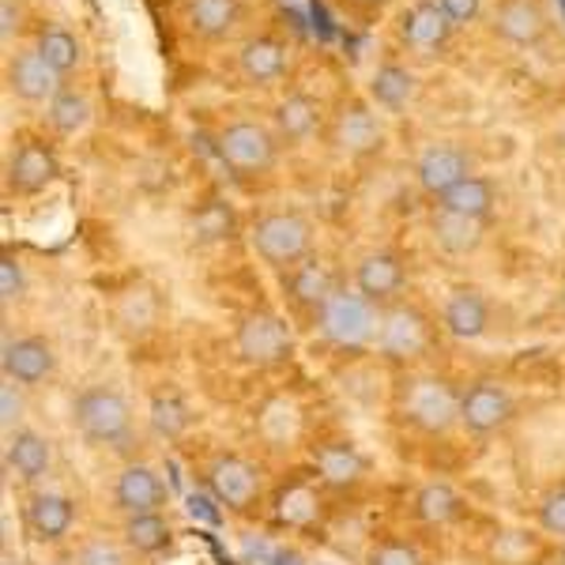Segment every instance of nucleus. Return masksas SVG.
<instances>
[{
    "label": "nucleus",
    "instance_id": "nucleus-1",
    "mask_svg": "<svg viewBox=\"0 0 565 565\" xmlns=\"http://www.w3.org/2000/svg\"><path fill=\"white\" fill-rule=\"evenodd\" d=\"M72 426L98 449H121L132 434V407L117 388L87 385L72 399Z\"/></svg>",
    "mask_w": 565,
    "mask_h": 565
},
{
    "label": "nucleus",
    "instance_id": "nucleus-2",
    "mask_svg": "<svg viewBox=\"0 0 565 565\" xmlns=\"http://www.w3.org/2000/svg\"><path fill=\"white\" fill-rule=\"evenodd\" d=\"M253 249L271 268H295L309 257V242H313V226L298 212H268L253 223L249 234Z\"/></svg>",
    "mask_w": 565,
    "mask_h": 565
},
{
    "label": "nucleus",
    "instance_id": "nucleus-3",
    "mask_svg": "<svg viewBox=\"0 0 565 565\" xmlns=\"http://www.w3.org/2000/svg\"><path fill=\"white\" fill-rule=\"evenodd\" d=\"M399 415L426 434H445L460 423V392L441 377H415L399 392Z\"/></svg>",
    "mask_w": 565,
    "mask_h": 565
},
{
    "label": "nucleus",
    "instance_id": "nucleus-4",
    "mask_svg": "<svg viewBox=\"0 0 565 565\" xmlns=\"http://www.w3.org/2000/svg\"><path fill=\"white\" fill-rule=\"evenodd\" d=\"M234 348H238L242 362H249V366H279L295 351V335H290V324L279 313L253 309L234 328Z\"/></svg>",
    "mask_w": 565,
    "mask_h": 565
},
{
    "label": "nucleus",
    "instance_id": "nucleus-5",
    "mask_svg": "<svg viewBox=\"0 0 565 565\" xmlns=\"http://www.w3.org/2000/svg\"><path fill=\"white\" fill-rule=\"evenodd\" d=\"M215 151L234 174H268L276 167L279 136L257 121H231L218 132Z\"/></svg>",
    "mask_w": 565,
    "mask_h": 565
},
{
    "label": "nucleus",
    "instance_id": "nucleus-6",
    "mask_svg": "<svg viewBox=\"0 0 565 565\" xmlns=\"http://www.w3.org/2000/svg\"><path fill=\"white\" fill-rule=\"evenodd\" d=\"M321 335L335 348H362L377 335V317H373V302L362 295H348V290H335L332 298L317 313Z\"/></svg>",
    "mask_w": 565,
    "mask_h": 565
},
{
    "label": "nucleus",
    "instance_id": "nucleus-7",
    "mask_svg": "<svg viewBox=\"0 0 565 565\" xmlns=\"http://www.w3.org/2000/svg\"><path fill=\"white\" fill-rule=\"evenodd\" d=\"M516 415V404L505 385L498 381H476L468 392H460V426L476 437H490L505 430Z\"/></svg>",
    "mask_w": 565,
    "mask_h": 565
},
{
    "label": "nucleus",
    "instance_id": "nucleus-8",
    "mask_svg": "<svg viewBox=\"0 0 565 565\" xmlns=\"http://www.w3.org/2000/svg\"><path fill=\"white\" fill-rule=\"evenodd\" d=\"M207 490H212V498L223 509H234V513H242V509H249L253 501H257V494H260L257 463H249L245 457H234V452H226V457H218L212 468H207Z\"/></svg>",
    "mask_w": 565,
    "mask_h": 565
},
{
    "label": "nucleus",
    "instance_id": "nucleus-9",
    "mask_svg": "<svg viewBox=\"0 0 565 565\" xmlns=\"http://www.w3.org/2000/svg\"><path fill=\"white\" fill-rule=\"evenodd\" d=\"M377 343H381V354L392 362L418 359V354L430 348V328H426V317L412 306L388 309L377 324Z\"/></svg>",
    "mask_w": 565,
    "mask_h": 565
},
{
    "label": "nucleus",
    "instance_id": "nucleus-10",
    "mask_svg": "<svg viewBox=\"0 0 565 565\" xmlns=\"http://www.w3.org/2000/svg\"><path fill=\"white\" fill-rule=\"evenodd\" d=\"M0 370L4 381H15L23 388H34L57 370V354H53L50 340L42 335H20V340H8L4 354H0Z\"/></svg>",
    "mask_w": 565,
    "mask_h": 565
},
{
    "label": "nucleus",
    "instance_id": "nucleus-11",
    "mask_svg": "<svg viewBox=\"0 0 565 565\" xmlns=\"http://www.w3.org/2000/svg\"><path fill=\"white\" fill-rule=\"evenodd\" d=\"M167 501H170L167 482H162L159 471L148 468V463H129V468H125L114 482V505L121 509L125 516L162 513Z\"/></svg>",
    "mask_w": 565,
    "mask_h": 565
},
{
    "label": "nucleus",
    "instance_id": "nucleus-12",
    "mask_svg": "<svg viewBox=\"0 0 565 565\" xmlns=\"http://www.w3.org/2000/svg\"><path fill=\"white\" fill-rule=\"evenodd\" d=\"M57 174H61L57 154L39 140H23L12 151V159H8V189L20 196H34L42 189H50Z\"/></svg>",
    "mask_w": 565,
    "mask_h": 565
},
{
    "label": "nucleus",
    "instance_id": "nucleus-13",
    "mask_svg": "<svg viewBox=\"0 0 565 565\" xmlns=\"http://www.w3.org/2000/svg\"><path fill=\"white\" fill-rule=\"evenodd\" d=\"M415 174L426 193L441 200L449 189H457L463 178H471V162H468V154L460 148H452V143H434V148H426L418 154Z\"/></svg>",
    "mask_w": 565,
    "mask_h": 565
},
{
    "label": "nucleus",
    "instance_id": "nucleus-14",
    "mask_svg": "<svg viewBox=\"0 0 565 565\" xmlns=\"http://www.w3.org/2000/svg\"><path fill=\"white\" fill-rule=\"evenodd\" d=\"M57 79L61 76L45 65L39 50H23L8 61V90H12L20 103H31V106L45 103L50 106V98L57 95Z\"/></svg>",
    "mask_w": 565,
    "mask_h": 565
},
{
    "label": "nucleus",
    "instance_id": "nucleus-15",
    "mask_svg": "<svg viewBox=\"0 0 565 565\" xmlns=\"http://www.w3.org/2000/svg\"><path fill=\"white\" fill-rule=\"evenodd\" d=\"M23 521L39 543H57L76 524V505L65 494H34L23 509Z\"/></svg>",
    "mask_w": 565,
    "mask_h": 565
},
{
    "label": "nucleus",
    "instance_id": "nucleus-16",
    "mask_svg": "<svg viewBox=\"0 0 565 565\" xmlns=\"http://www.w3.org/2000/svg\"><path fill=\"white\" fill-rule=\"evenodd\" d=\"M404 279H407L404 264H399V257H392V253H366L359 260V268H354V287L373 306L396 298L404 290Z\"/></svg>",
    "mask_w": 565,
    "mask_h": 565
},
{
    "label": "nucleus",
    "instance_id": "nucleus-17",
    "mask_svg": "<svg viewBox=\"0 0 565 565\" xmlns=\"http://www.w3.org/2000/svg\"><path fill=\"white\" fill-rule=\"evenodd\" d=\"M494 31L509 45H540L546 34V12L540 0H501L494 12Z\"/></svg>",
    "mask_w": 565,
    "mask_h": 565
},
{
    "label": "nucleus",
    "instance_id": "nucleus-18",
    "mask_svg": "<svg viewBox=\"0 0 565 565\" xmlns=\"http://www.w3.org/2000/svg\"><path fill=\"white\" fill-rule=\"evenodd\" d=\"M441 324H445V332L457 335V340H479V335H487V328H490L487 298L471 287H457L445 298Z\"/></svg>",
    "mask_w": 565,
    "mask_h": 565
},
{
    "label": "nucleus",
    "instance_id": "nucleus-19",
    "mask_svg": "<svg viewBox=\"0 0 565 565\" xmlns=\"http://www.w3.org/2000/svg\"><path fill=\"white\" fill-rule=\"evenodd\" d=\"M53 463V449L42 434L34 430H12L4 445V468L12 471L20 482H39Z\"/></svg>",
    "mask_w": 565,
    "mask_h": 565
},
{
    "label": "nucleus",
    "instance_id": "nucleus-20",
    "mask_svg": "<svg viewBox=\"0 0 565 565\" xmlns=\"http://www.w3.org/2000/svg\"><path fill=\"white\" fill-rule=\"evenodd\" d=\"M238 72L257 87L276 84V79H282V72H287V45L276 42L271 34H257V39L242 42Z\"/></svg>",
    "mask_w": 565,
    "mask_h": 565
},
{
    "label": "nucleus",
    "instance_id": "nucleus-21",
    "mask_svg": "<svg viewBox=\"0 0 565 565\" xmlns=\"http://www.w3.org/2000/svg\"><path fill=\"white\" fill-rule=\"evenodd\" d=\"M335 143L348 154H370L385 143V129H381L377 114L366 109L362 103H351L335 121Z\"/></svg>",
    "mask_w": 565,
    "mask_h": 565
},
{
    "label": "nucleus",
    "instance_id": "nucleus-22",
    "mask_svg": "<svg viewBox=\"0 0 565 565\" xmlns=\"http://www.w3.org/2000/svg\"><path fill=\"white\" fill-rule=\"evenodd\" d=\"M242 23V0H189V26L204 42H223Z\"/></svg>",
    "mask_w": 565,
    "mask_h": 565
},
{
    "label": "nucleus",
    "instance_id": "nucleus-23",
    "mask_svg": "<svg viewBox=\"0 0 565 565\" xmlns=\"http://www.w3.org/2000/svg\"><path fill=\"white\" fill-rule=\"evenodd\" d=\"M287 287H290V298H295L298 306L317 309V313H321V306L335 295L332 271H328V264L317 260V257H306L302 264H295L290 276H287Z\"/></svg>",
    "mask_w": 565,
    "mask_h": 565
},
{
    "label": "nucleus",
    "instance_id": "nucleus-24",
    "mask_svg": "<svg viewBox=\"0 0 565 565\" xmlns=\"http://www.w3.org/2000/svg\"><path fill=\"white\" fill-rule=\"evenodd\" d=\"M317 476H321L328 487H354L362 476H366V460L354 449L351 441H328L313 452Z\"/></svg>",
    "mask_w": 565,
    "mask_h": 565
},
{
    "label": "nucleus",
    "instance_id": "nucleus-25",
    "mask_svg": "<svg viewBox=\"0 0 565 565\" xmlns=\"http://www.w3.org/2000/svg\"><path fill=\"white\" fill-rule=\"evenodd\" d=\"M452 20L445 15V8L437 0H418L412 12L404 15V39L415 50H437V45L449 42Z\"/></svg>",
    "mask_w": 565,
    "mask_h": 565
},
{
    "label": "nucleus",
    "instance_id": "nucleus-26",
    "mask_svg": "<svg viewBox=\"0 0 565 565\" xmlns=\"http://www.w3.org/2000/svg\"><path fill=\"white\" fill-rule=\"evenodd\" d=\"M482 231H487L482 218L445 212V207H437L434 212V242L441 245L445 253H452V257H468V253H476L482 245Z\"/></svg>",
    "mask_w": 565,
    "mask_h": 565
},
{
    "label": "nucleus",
    "instance_id": "nucleus-27",
    "mask_svg": "<svg viewBox=\"0 0 565 565\" xmlns=\"http://www.w3.org/2000/svg\"><path fill=\"white\" fill-rule=\"evenodd\" d=\"M317 121H321V106L309 95H302V90L287 95L276 106V136L282 143H302L317 129Z\"/></svg>",
    "mask_w": 565,
    "mask_h": 565
},
{
    "label": "nucleus",
    "instance_id": "nucleus-28",
    "mask_svg": "<svg viewBox=\"0 0 565 565\" xmlns=\"http://www.w3.org/2000/svg\"><path fill=\"white\" fill-rule=\"evenodd\" d=\"M494 204H498L494 181L471 174V178H463L457 189H449L437 207H445V212H457V215H468V218H482V223H487V215L494 212Z\"/></svg>",
    "mask_w": 565,
    "mask_h": 565
},
{
    "label": "nucleus",
    "instance_id": "nucleus-29",
    "mask_svg": "<svg viewBox=\"0 0 565 565\" xmlns=\"http://www.w3.org/2000/svg\"><path fill=\"white\" fill-rule=\"evenodd\" d=\"M460 513H463V501L449 482H426V487L415 494V516L423 524L441 527V524L457 521Z\"/></svg>",
    "mask_w": 565,
    "mask_h": 565
},
{
    "label": "nucleus",
    "instance_id": "nucleus-30",
    "mask_svg": "<svg viewBox=\"0 0 565 565\" xmlns=\"http://www.w3.org/2000/svg\"><path fill=\"white\" fill-rule=\"evenodd\" d=\"M370 98L381 109H404L415 98V76L404 65H381L370 79Z\"/></svg>",
    "mask_w": 565,
    "mask_h": 565
},
{
    "label": "nucleus",
    "instance_id": "nucleus-31",
    "mask_svg": "<svg viewBox=\"0 0 565 565\" xmlns=\"http://www.w3.org/2000/svg\"><path fill=\"white\" fill-rule=\"evenodd\" d=\"M125 543L136 554H162L174 543V532L162 513H136L125 521Z\"/></svg>",
    "mask_w": 565,
    "mask_h": 565
},
{
    "label": "nucleus",
    "instance_id": "nucleus-32",
    "mask_svg": "<svg viewBox=\"0 0 565 565\" xmlns=\"http://www.w3.org/2000/svg\"><path fill=\"white\" fill-rule=\"evenodd\" d=\"M34 50L42 53V61L53 72H57V76H68V72H76L79 61H84V45H79L76 34L65 31V26H50V31H42Z\"/></svg>",
    "mask_w": 565,
    "mask_h": 565
},
{
    "label": "nucleus",
    "instance_id": "nucleus-33",
    "mask_svg": "<svg viewBox=\"0 0 565 565\" xmlns=\"http://www.w3.org/2000/svg\"><path fill=\"white\" fill-rule=\"evenodd\" d=\"M45 121H50V129L57 136L84 132L90 121L87 95H79V90H57V95L50 98V106H45Z\"/></svg>",
    "mask_w": 565,
    "mask_h": 565
},
{
    "label": "nucleus",
    "instance_id": "nucleus-34",
    "mask_svg": "<svg viewBox=\"0 0 565 565\" xmlns=\"http://www.w3.org/2000/svg\"><path fill=\"white\" fill-rule=\"evenodd\" d=\"M189 423H193V415H189L185 399L174 396V392H162V396L151 399V430L159 437L174 441V437L189 430Z\"/></svg>",
    "mask_w": 565,
    "mask_h": 565
},
{
    "label": "nucleus",
    "instance_id": "nucleus-35",
    "mask_svg": "<svg viewBox=\"0 0 565 565\" xmlns=\"http://www.w3.org/2000/svg\"><path fill=\"white\" fill-rule=\"evenodd\" d=\"M231 231H234V215H231V207L218 204V200H212V204H204L196 212V234L204 242H223V238H231Z\"/></svg>",
    "mask_w": 565,
    "mask_h": 565
},
{
    "label": "nucleus",
    "instance_id": "nucleus-36",
    "mask_svg": "<svg viewBox=\"0 0 565 565\" xmlns=\"http://www.w3.org/2000/svg\"><path fill=\"white\" fill-rule=\"evenodd\" d=\"M540 527L546 535H558V540H565V482H558V487L543 494V501H540Z\"/></svg>",
    "mask_w": 565,
    "mask_h": 565
},
{
    "label": "nucleus",
    "instance_id": "nucleus-37",
    "mask_svg": "<svg viewBox=\"0 0 565 565\" xmlns=\"http://www.w3.org/2000/svg\"><path fill=\"white\" fill-rule=\"evenodd\" d=\"M23 290H26L23 264H20V257H12V253H4V257H0V302H4V306L20 302Z\"/></svg>",
    "mask_w": 565,
    "mask_h": 565
},
{
    "label": "nucleus",
    "instance_id": "nucleus-38",
    "mask_svg": "<svg viewBox=\"0 0 565 565\" xmlns=\"http://www.w3.org/2000/svg\"><path fill=\"white\" fill-rule=\"evenodd\" d=\"M72 565H129V554L114 543L95 540V543H84L76 554H72Z\"/></svg>",
    "mask_w": 565,
    "mask_h": 565
},
{
    "label": "nucleus",
    "instance_id": "nucleus-39",
    "mask_svg": "<svg viewBox=\"0 0 565 565\" xmlns=\"http://www.w3.org/2000/svg\"><path fill=\"white\" fill-rule=\"evenodd\" d=\"M370 565H423V558H418L415 546H407V543H399V540H388V543L373 546Z\"/></svg>",
    "mask_w": 565,
    "mask_h": 565
},
{
    "label": "nucleus",
    "instance_id": "nucleus-40",
    "mask_svg": "<svg viewBox=\"0 0 565 565\" xmlns=\"http://www.w3.org/2000/svg\"><path fill=\"white\" fill-rule=\"evenodd\" d=\"M20 418H23L20 385H15V381H4V385H0V426L12 434V430H20Z\"/></svg>",
    "mask_w": 565,
    "mask_h": 565
},
{
    "label": "nucleus",
    "instance_id": "nucleus-41",
    "mask_svg": "<svg viewBox=\"0 0 565 565\" xmlns=\"http://www.w3.org/2000/svg\"><path fill=\"white\" fill-rule=\"evenodd\" d=\"M437 4L445 8V15H449L452 23H471V20H479V12H482V0H437Z\"/></svg>",
    "mask_w": 565,
    "mask_h": 565
},
{
    "label": "nucleus",
    "instance_id": "nucleus-42",
    "mask_svg": "<svg viewBox=\"0 0 565 565\" xmlns=\"http://www.w3.org/2000/svg\"><path fill=\"white\" fill-rule=\"evenodd\" d=\"M15 26H20V4L15 0H0V39H12Z\"/></svg>",
    "mask_w": 565,
    "mask_h": 565
},
{
    "label": "nucleus",
    "instance_id": "nucleus-43",
    "mask_svg": "<svg viewBox=\"0 0 565 565\" xmlns=\"http://www.w3.org/2000/svg\"><path fill=\"white\" fill-rule=\"evenodd\" d=\"M218 501L215 498H204V494H193L189 498V513L200 516V521H207V524H218Z\"/></svg>",
    "mask_w": 565,
    "mask_h": 565
},
{
    "label": "nucleus",
    "instance_id": "nucleus-44",
    "mask_svg": "<svg viewBox=\"0 0 565 565\" xmlns=\"http://www.w3.org/2000/svg\"><path fill=\"white\" fill-rule=\"evenodd\" d=\"M558 309L565 313V282H562V290H558Z\"/></svg>",
    "mask_w": 565,
    "mask_h": 565
},
{
    "label": "nucleus",
    "instance_id": "nucleus-45",
    "mask_svg": "<svg viewBox=\"0 0 565 565\" xmlns=\"http://www.w3.org/2000/svg\"><path fill=\"white\" fill-rule=\"evenodd\" d=\"M354 4H381V0H354Z\"/></svg>",
    "mask_w": 565,
    "mask_h": 565
},
{
    "label": "nucleus",
    "instance_id": "nucleus-46",
    "mask_svg": "<svg viewBox=\"0 0 565 565\" xmlns=\"http://www.w3.org/2000/svg\"><path fill=\"white\" fill-rule=\"evenodd\" d=\"M0 565H20V562H15V558H4V562H0Z\"/></svg>",
    "mask_w": 565,
    "mask_h": 565
},
{
    "label": "nucleus",
    "instance_id": "nucleus-47",
    "mask_svg": "<svg viewBox=\"0 0 565 565\" xmlns=\"http://www.w3.org/2000/svg\"><path fill=\"white\" fill-rule=\"evenodd\" d=\"M558 565H565V551H562V558H558Z\"/></svg>",
    "mask_w": 565,
    "mask_h": 565
}]
</instances>
